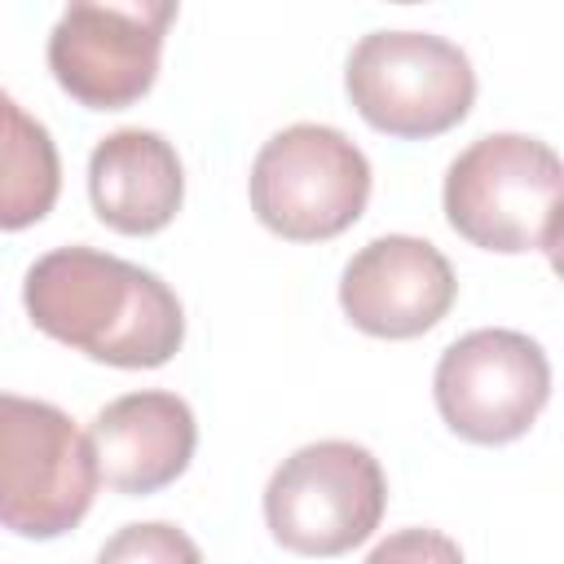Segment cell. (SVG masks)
Instances as JSON below:
<instances>
[{
	"label": "cell",
	"instance_id": "cell-1",
	"mask_svg": "<svg viewBox=\"0 0 564 564\" xmlns=\"http://www.w3.org/2000/svg\"><path fill=\"white\" fill-rule=\"evenodd\" d=\"M22 304L48 339L123 370H154L185 339L176 291L159 273L97 247L40 256L22 278Z\"/></svg>",
	"mask_w": 564,
	"mask_h": 564
},
{
	"label": "cell",
	"instance_id": "cell-2",
	"mask_svg": "<svg viewBox=\"0 0 564 564\" xmlns=\"http://www.w3.org/2000/svg\"><path fill=\"white\" fill-rule=\"evenodd\" d=\"M560 154L524 132L471 141L445 172V220L471 247L520 256L560 247Z\"/></svg>",
	"mask_w": 564,
	"mask_h": 564
},
{
	"label": "cell",
	"instance_id": "cell-3",
	"mask_svg": "<svg viewBox=\"0 0 564 564\" xmlns=\"http://www.w3.org/2000/svg\"><path fill=\"white\" fill-rule=\"evenodd\" d=\"M88 432L48 401L0 392V524L22 538L70 533L97 494Z\"/></svg>",
	"mask_w": 564,
	"mask_h": 564
},
{
	"label": "cell",
	"instance_id": "cell-4",
	"mask_svg": "<svg viewBox=\"0 0 564 564\" xmlns=\"http://www.w3.org/2000/svg\"><path fill=\"white\" fill-rule=\"evenodd\" d=\"M344 88L370 128L419 141L467 119L476 101V70L445 35L370 31L348 53Z\"/></svg>",
	"mask_w": 564,
	"mask_h": 564
},
{
	"label": "cell",
	"instance_id": "cell-5",
	"mask_svg": "<svg viewBox=\"0 0 564 564\" xmlns=\"http://www.w3.org/2000/svg\"><path fill=\"white\" fill-rule=\"evenodd\" d=\"M370 198V163L330 123L273 132L251 163V212L286 242H326L357 225Z\"/></svg>",
	"mask_w": 564,
	"mask_h": 564
},
{
	"label": "cell",
	"instance_id": "cell-6",
	"mask_svg": "<svg viewBox=\"0 0 564 564\" xmlns=\"http://www.w3.org/2000/svg\"><path fill=\"white\" fill-rule=\"evenodd\" d=\"M388 502L379 458L357 441L300 445L264 485L269 533L295 555H344L361 546Z\"/></svg>",
	"mask_w": 564,
	"mask_h": 564
},
{
	"label": "cell",
	"instance_id": "cell-7",
	"mask_svg": "<svg viewBox=\"0 0 564 564\" xmlns=\"http://www.w3.org/2000/svg\"><path fill=\"white\" fill-rule=\"evenodd\" d=\"M432 392L449 432L476 445H507L542 414L551 397V361L524 330L480 326L441 352Z\"/></svg>",
	"mask_w": 564,
	"mask_h": 564
},
{
	"label": "cell",
	"instance_id": "cell-8",
	"mask_svg": "<svg viewBox=\"0 0 564 564\" xmlns=\"http://www.w3.org/2000/svg\"><path fill=\"white\" fill-rule=\"evenodd\" d=\"M172 18V0H75L48 31V70L79 106L123 110L154 88Z\"/></svg>",
	"mask_w": 564,
	"mask_h": 564
},
{
	"label": "cell",
	"instance_id": "cell-9",
	"mask_svg": "<svg viewBox=\"0 0 564 564\" xmlns=\"http://www.w3.org/2000/svg\"><path fill=\"white\" fill-rule=\"evenodd\" d=\"M458 295L449 260L410 234H383L366 242L339 278V304L348 322L379 339H414L432 330Z\"/></svg>",
	"mask_w": 564,
	"mask_h": 564
},
{
	"label": "cell",
	"instance_id": "cell-10",
	"mask_svg": "<svg viewBox=\"0 0 564 564\" xmlns=\"http://www.w3.org/2000/svg\"><path fill=\"white\" fill-rule=\"evenodd\" d=\"M88 445L97 458V476L110 489L145 498L189 467L198 423L176 392H128L93 419Z\"/></svg>",
	"mask_w": 564,
	"mask_h": 564
},
{
	"label": "cell",
	"instance_id": "cell-11",
	"mask_svg": "<svg viewBox=\"0 0 564 564\" xmlns=\"http://www.w3.org/2000/svg\"><path fill=\"white\" fill-rule=\"evenodd\" d=\"M88 194L97 216L119 234H159L185 198V172L163 132L119 128L93 145Z\"/></svg>",
	"mask_w": 564,
	"mask_h": 564
},
{
	"label": "cell",
	"instance_id": "cell-12",
	"mask_svg": "<svg viewBox=\"0 0 564 564\" xmlns=\"http://www.w3.org/2000/svg\"><path fill=\"white\" fill-rule=\"evenodd\" d=\"M62 189V159L48 128L0 88V229L44 220Z\"/></svg>",
	"mask_w": 564,
	"mask_h": 564
},
{
	"label": "cell",
	"instance_id": "cell-13",
	"mask_svg": "<svg viewBox=\"0 0 564 564\" xmlns=\"http://www.w3.org/2000/svg\"><path fill=\"white\" fill-rule=\"evenodd\" d=\"M93 564H203V551L185 529L167 520H145L110 533Z\"/></svg>",
	"mask_w": 564,
	"mask_h": 564
},
{
	"label": "cell",
	"instance_id": "cell-14",
	"mask_svg": "<svg viewBox=\"0 0 564 564\" xmlns=\"http://www.w3.org/2000/svg\"><path fill=\"white\" fill-rule=\"evenodd\" d=\"M366 564H463V551L441 529H397L366 555Z\"/></svg>",
	"mask_w": 564,
	"mask_h": 564
}]
</instances>
